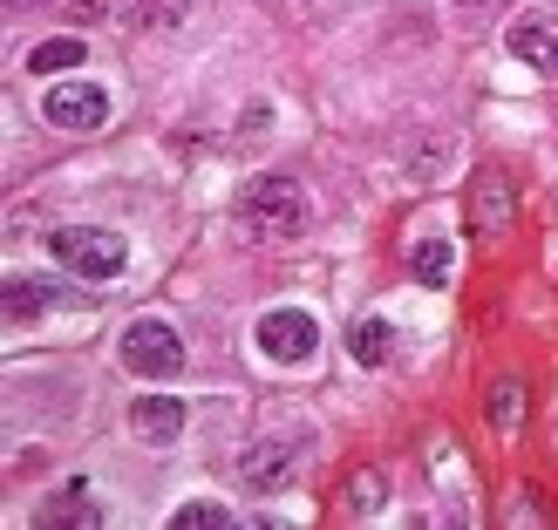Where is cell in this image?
Instances as JSON below:
<instances>
[{
  "label": "cell",
  "instance_id": "obj_18",
  "mask_svg": "<svg viewBox=\"0 0 558 530\" xmlns=\"http://www.w3.org/2000/svg\"><path fill=\"white\" fill-rule=\"evenodd\" d=\"M41 306H48V293L35 286V279H8V320H14V326H21V320H35Z\"/></svg>",
  "mask_w": 558,
  "mask_h": 530
},
{
  "label": "cell",
  "instance_id": "obj_2",
  "mask_svg": "<svg viewBox=\"0 0 558 530\" xmlns=\"http://www.w3.org/2000/svg\"><path fill=\"white\" fill-rule=\"evenodd\" d=\"M48 259L69 266L75 279H117L130 266V238L123 232H102V225H54L48 232Z\"/></svg>",
  "mask_w": 558,
  "mask_h": 530
},
{
  "label": "cell",
  "instance_id": "obj_12",
  "mask_svg": "<svg viewBox=\"0 0 558 530\" xmlns=\"http://www.w3.org/2000/svg\"><path fill=\"white\" fill-rule=\"evenodd\" d=\"M457 150L450 144H442V136H409V144H402V163H409V177H442V163H450Z\"/></svg>",
  "mask_w": 558,
  "mask_h": 530
},
{
  "label": "cell",
  "instance_id": "obj_5",
  "mask_svg": "<svg viewBox=\"0 0 558 530\" xmlns=\"http://www.w3.org/2000/svg\"><path fill=\"white\" fill-rule=\"evenodd\" d=\"M300 463H306L300 442H293V435H272V442H259V449L239 456V483L253 490V496H272V490H287V483L300 477Z\"/></svg>",
  "mask_w": 558,
  "mask_h": 530
},
{
  "label": "cell",
  "instance_id": "obj_16",
  "mask_svg": "<svg viewBox=\"0 0 558 530\" xmlns=\"http://www.w3.org/2000/svg\"><path fill=\"white\" fill-rule=\"evenodd\" d=\"M41 523H102V510L82 490H62L54 504H41Z\"/></svg>",
  "mask_w": 558,
  "mask_h": 530
},
{
  "label": "cell",
  "instance_id": "obj_3",
  "mask_svg": "<svg viewBox=\"0 0 558 530\" xmlns=\"http://www.w3.org/2000/svg\"><path fill=\"white\" fill-rule=\"evenodd\" d=\"M117 360H123L130 374L171 381V374H184V333L163 326V320H130L123 341H117Z\"/></svg>",
  "mask_w": 558,
  "mask_h": 530
},
{
  "label": "cell",
  "instance_id": "obj_1",
  "mask_svg": "<svg viewBox=\"0 0 558 530\" xmlns=\"http://www.w3.org/2000/svg\"><path fill=\"white\" fill-rule=\"evenodd\" d=\"M239 232L245 238H300L306 232V218H314V205H306V190L293 177H279V171H259L253 184L239 190Z\"/></svg>",
  "mask_w": 558,
  "mask_h": 530
},
{
  "label": "cell",
  "instance_id": "obj_14",
  "mask_svg": "<svg viewBox=\"0 0 558 530\" xmlns=\"http://www.w3.org/2000/svg\"><path fill=\"white\" fill-rule=\"evenodd\" d=\"M191 8H198V0H130V21L136 27H184Z\"/></svg>",
  "mask_w": 558,
  "mask_h": 530
},
{
  "label": "cell",
  "instance_id": "obj_8",
  "mask_svg": "<svg viewBox=\"0 0 558 530\" xmlns=\"http://www.w3.org/2000/svg\"><path fill=\"white\" fill-rule=\"evenodd\" d=\"M130 429L144 442H178L184 435V402L178 395H136L130 402Z\"/></svg>",
  "mask_w": 558,
  "mask_h": 530
},
{
  "label": "cell",
  "instance_id": "obj_21",
  "mask_svg": "<svg viewBox=\"0 0 558 530\" xmlns=\"http://www.w3.org/2000/svg\"><path fill=\"white\" fill-rule=\"evenodd\" d=\"M14 8H35V0H14Z\"/></svg>",
  "mask_w": 558,
  "mask_h": 530
},
{
  "label": "cell",
  "instance_id": "obj_17",
  "mask_svg": "<svg viewBox=\"0 0 558 530\" xmlns=\"http://www.w3.org/2000/svg\"><path fill=\"white\" fill-rule=\"evenodd\" d=\"M171 530H232V510H218V504H178Z\"/></svg>",
  "mask_w": 558,
  "mask_h": 530
},
{
  "label": "cell",
  "instance_id": "obj_9",
  "mask_svg": "<svg viewBox=\"0 0 558 530\" xmlns=\"http://www.w3.org/2000/svg\"><path fill=\"white\" fill-rule=\"evenodd\" d=\"M511 211H518L511 177H505V171H484V177H477V198H470V225H477V232H505Z\"/></svg>",
  "mask_w": 558,
  "mask_h": 530
},
{
  "label": "cell",
  "instance_id": "obj_20",
  "mask_svg": "<svg viewBox=\"0 0 558 530\" xmlns=\"http://www.w3.org/2000/svg\"><path fill=\"white\" fill-rule=\"evenodd\" d=\"M457 8H484V0H457Z\"/></svg>",
  "mask_w": 558,
  "mask_h": 530
},
{
  "label": "cell",
  "instance_id": "obj_11",
  "mask_svg": "<svg viewBox=\"0 0 558 530\" xmlns=\"http://www.w3.org/2000/svg\"><path fill=\"white\" fill-rule=\"evenodd\" d=\"M75 62H89V48H82L75 35H54V41H35V48H27V69H35V75H62V69H75Z\"/></svg>",
  "mask_w": 558,
  "mask_h": 530
},
{
  "label": "cell",
  "instance_id": "obj_7",
  "mask_svg": "<svg viewBox=\"0 0 558 530\" xmlns=\"http://www.w3.org/2000/svg\"><path fill=\"white\" fill-rule=\"evenodd\" d=\"M511 54L538 75H558V14H524L511 27Z\"/></svg>",
  "mask_w": 558,
  "mask_h": 530
},
{
  "label": "cell",
  "instance_id": "obj_19",
  "mask_svg": "<svg viewBox=\"0 0 558 530\" xmlns=\"http://www.w3.org/2000/svg\"><path fill=\"white\" fill-rule=\"evenodd\" d=\"M381 510V477H354V517H375Z\"/></svg>",
  "mask_w": 558,
  "mask_h": 530
},
{
  "label": "cell",
  "instance_id": "obj_13",
  "mask_svg": "<svg viewBox=\"0 0 558 530\" xmlns=\"http://www.w3.org/2000/svg\"><path fill=\"white\" fill-rule=\"evenodd\" d=\"M524 422V381L518 374H505V381H490V429H518Z\"/></svg>",
  "mask_w": 558,
  "mask_h": 530
},
{
  "label": "cell",
  "instance_id": "obj_6",
  "mask_svg": "<svg viewBox=\"0 0 558 530\" xmlns=\"http://www.w3.org/2000/svg\"><path fill=\"white\" fill-rule=\"evenodd\" d=\"M41 116H48L54 130H69V136H96V130L109 123V96L96 89V82H62V89H48Z\"/></svg>",
  "mask_w": 558,
  "mask_h": 530
},
{
  "label": "cell",
  "instance_id": "obj_10",
  "mask_svg": "<svg viewBox=\"0 0 558 530\" xmlns=\"http://www.w3.org/2000/svg\"><path fill=\"white\" fill-rule=\"evenodd\" d=\"M348 347H354L361 368H388V354H396V326H388L381 313H368V320L348 333Z\"/></svg>",
  "mask_w": 558,
  "mask_h": 530
},
{
  "label": "cell",
  "instance_id": "obj_15",
  "mask_svg": "<svg viewBox=\"0 0 558 530\" xmlns=\"http://www.w3.org/2000/svg\"><path fill=\"white\" fill-rule=\"evenodd\" d=\"M450 266H457V252L442 238H423L415 245V279H423V286H450Z\"/></svg>",
  "mask_w": 558,
  "mask_h": 530
},
{
  "label": "cell",
  "instance_id": "obj_4",
  "mask_svg": "<svg viewBox=\"0 0 558 530\" xmlns=\"http://www.w3.org/2000/svg\"><path fill=\"white\" fill-rule=\"evenodd\" d=\"M314 347H320V326H314V313H300V306H272L259 320V354L279 360V368H306Z\"/></svg>",
  "mask_w": 558,
  "mask_h": 530
}]
</instances>
